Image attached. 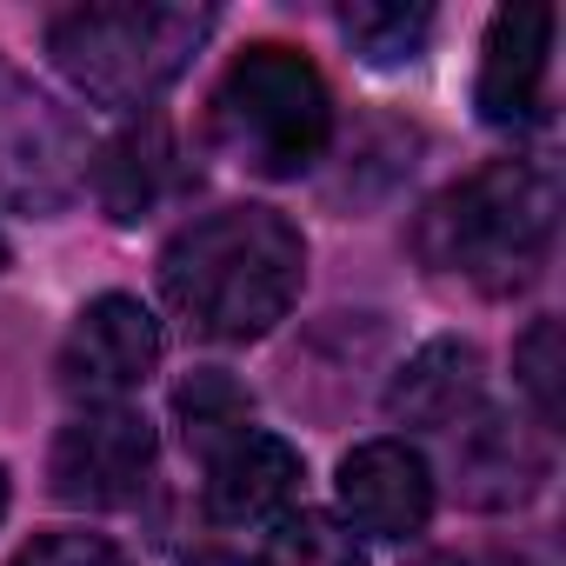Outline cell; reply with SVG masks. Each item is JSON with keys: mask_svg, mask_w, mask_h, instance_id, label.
<instances>
[{"mask_svg": "<svg viewBox=\"0 0 566 566\" xmlns=\"http://www.w3.org/2000/svg\"><path fill=\"white\" fill-rule=\"evenodd\" d=\"M387 413L400 427L460 433L480 413V347L467 340H427L387 387Z\"/></svg>", "mask_w": 566, "mask_h": 566, "instance_id": "obj_12", "label": "cell"}, {"mask_svg": "<svg viewBox=\"0 0 566 566\" xmlns=\"http://www.w3.org/2000/svg\"><path fill=\"white\" fill-rule=\"evenodd\" d=\"M340 526L347 533H367V539H413L427 533L433 520V467L420 447L407 440H360L347 460H340Z\"/></svg>", "mask_w": 566, "mask_h": 566, "instance_id": "obj_8", "label": "cell"}, {"mask_svg": "<svg viewBox=\"0 0 566 566\" xmlns=\"http://www.w3.org/2000/svg\"><path fill=\"white\" fill-rule=\"evenodd\" d=\"M553 8H500L480 48V120L486 127H539L546 120V74H553Z\"/></svg>", "mask_w": 566, "mask_h": 566, "instance_id": "obj_9", "label": "cell"}, {"mask_svg": "<svg viewBox=\"0 0 566 566\" xmlns=\"http://www.w3.org/2000/svg\"><path fill=\"white\" fill-rule=\"evenodd\" d=\"M167 307L207 340H260L294 314L307 287V240L273 207H213L160 253Z\"/></svg>", "mask_w": 566, "mask_h": 566, "instance_id": "obj_1", "label": "cell"}, {"mask_svg": "<svg viewBox=\"0 0 566 566\" xmlns=\"http://www.w3.org/2000/svg\"><path fill=\"white\" fill-rule=\"evenodd\" d=\"M260 566H360V539L314 506H294L266 526V553Z\"/></svg>", "mask_w": 566, "mask_h": 566, "instance_id": "obj_16", "label": "cell"}, {"mask_svg": "<svg viewBox=\"0 0 566 566\" xmlns=\"http://www.w3.org/2000/svg\"><path fill=\"white\" fill-rule=\"evenodd\" d=\"M559 187L539 160H486L420 213V260L480 294H513L546 266Z\"/></svg>", "mask_w": 566, "mask_h": 566, "instance_id": "obj_2", "label": "cell"}, {"mask_svg": "<svg viewBox=\"0 0 566 566\" xmlns=\"http://www.w3.org/2000/svg\"><path fill=\"white\" fill-rule=\"evenodd\" d=\"M301 480L307 467L287 440L247 427L240 440H227L207 460V513L220 526H273L280 513L301 506Z\"/></svg>", "mask_w": 566, "mask_h": 566, "instance_id": "obj_10", "label": "cell"}, {"mask_svg": "<svg viewBox=\"0 0 566 566\" xmlns=\"http://www.w3.org/2000/svg\"><path fill=\"white\" fill-rule=\"evenodd\" d=\"M8 500H14V493H8V467H0V520H8Z\"/></svg>", "mask_w": 566, "mask_h": 566, "instance_id": "obj_20", "label": "cell"}, {"mask_svg": "<svg viewBox=\"0 0 566 566\" xmlns=\"http://www.w3.org/2000/svg\"><path fill=\"white\" fill-rule=\"evenodd\" d=\"M0 266H8V240H0Z\"/></svg>", "mask_w": 566, "mask_h": 566, "instance_id": "obj_22", "label": "cell"}, {"mask_svg": "<svg viewBox=\"0 0 566 566\" xmlns=\"http://www.w3.org/2000/svg\"><path fill=\"white\" fill-rule=\"evenodd\" d=\"M87 180V134L14 67H0V200L8 207H61Z\"/></svg>", "mask_w": 566, "mask_h": 566, "instance_id": "obj_5", "label": "cell"}, {"mask_svg": "<svg viewBox=\"0 0 566 566\" xmlns=\"http://www.w3.org/2000/svg\"><path fill=\"white\" fill-rule=\"evenodd\" d=\"M187 566H247V559H233V553H200V559H187Z\"/></svg>", "mask_w": 566, "mask_h": 566, "instance_id": "obj_19", "label": "cell"}, {"mask_svg": "<svg viewBox=\"0 0 566 566\" xmlns=\"http://www.w3.org/2000/svg\"><path fill=\"white\" fill-rule=\"evenodd\" d=\"M14 566H127V553L101 533H41L14 553Z\"/></svg>", "mask_w": 566, "mask_h": 566, "instance_id": "obj_18", "label": "cell"}, {"mask_svg": "<svg viewBox=\"0 0 566 566\" xmlns=\"http://www.w3.org/2000/svg\"><path fill=\"white\" fill-rule=\"evenodd\" d=\"M174 413H180L187 447L207 453V460H213L227 440H240V433L253 427V400H247V387H240L233 374H220V367H200L193 380H180Z\"/></svg>", "mask_w": 566, "mask_h": 566, "instance_id": "obj_15", "label": "cell"}, {"mask_svg": "<svg viewBox=\"0 0 566 566\" xmlns=\"http://www.w3.org/2000/svg\"><path fill=\"white\" fill-rule=\"evenodd\" d=\"M213 140L260 180H301L334 140V94L321 67L280 41L247 48L213 87Z\"/></svg>", "mask_w": 566, "mask_h": 566, "instance_id": "obj_4", "label": "cell"}, {"mask_svg": "<svg viewBox=\"0 0 566 566\" xmlns=\"http://www.w3.org/2000/svg\"><path fill=\"white\" fill-rule=\"evenodd\" d=\"M340 34L367 67H407L433 34V8H420V0L413 8L407 0H354V8H340Z\"/></svg>", "mask_w": 566, "mask_h": 566, "instance_id": "obj_14", "label": "cell"}, {"mask_svg": "<svg viewBox=\"0 0 566 566\" xmlns=\"http://www.w3.org/2000/svg\"><path fill=\"white\" fill-rule=\"evenodd\" d=\"M513 374H520V387H526L539 427H553V420H559V327H553V321H533V327H526V340L513 347Z\"/></svg>", "mask_w": 566, "mask_h": 566, "instance_id": "obj_17", "label": "cell"}, {"mask_svg": "<svg viewBox=\"0 0 566 566\" xmlns=\"http://www.w3.org/2000/svg\"><path fill=\"white\" fill-rule=\"evenodd\" d=\"M460 493L467 506H520L546 480V433L506 413H473L460 427Z\"/></svg>", "mask_w": 566, "mask_h": 566, "instance_id": "obj_11", "label": "cell"}, {"mask_svg": "<svg viewBox=\"0 0 566 566\" xmlns=\"http://www.w3.org/2000/svg\"><path fill=\"white\" fill-rule=\"evenodd\" d=\"M87 180H94V193L114 220L154 213L174 187V134L160 120H134L120 140L101 147V160H87Z\"/></svg>", "mask_w": 566, "mask_h": 566, "instance_id": "obj_13", "label": "cell"}, {"mask_svg": "<svg viewBox=\"0 0 566 566\" xmlns=\"http://www.w3.org/2000/svg\"><path fill=\"white\" fill-rule=\"evenodd\" d=\"M147 467H154V427L134 407H81L54 433L48 486H54L61 506L107 513V506H127L147 486Z\"/></svg>", "mask_w": 566, "mask_h": 566, "instance_id": "obj_6", "label": "cell"}, {"mask_svg": "<svg viewBox=\"0 0 566 566\" xmlns=\"http://www.w3.org/2000/svg\"><path fill=\"white\" fill-rule=\"evenodd\" d=\"M160 367V321L134 294H101L61 340V387L81 407H120Z\"/></svg>", "mask_w": 566, "mask_h": 566, "instance_id": "obj_7", "label": "cell"}, {"mask_svg": "<svg viewBox=\"0 0 566 566\" xmlns=\"http://www.w3.org/2000/svg\"><path fill=\"white\" fill-rule=\"evenodd\" d=\"M213 34V8H167V0H120V8H67L48 21L54 67L101 107H154Z\"/></svg>", "mask_w": 566, "mask_h": 566, "instance_id": "obj_3", "label": "cell"}, {"mask_svg": "<svg viewBox=\"0 0 566 566\" xmlns=\"http://www.w3.org/2000/svg\"><path fill=\"white\" fill-rule=\"evenodd\" d=\"M427 566H460V559H427Z\"/></svg>", "mask_w": 566, "mask_h": 566, "instance_id": "obj_21", "label": "cell"}]
</instances>
